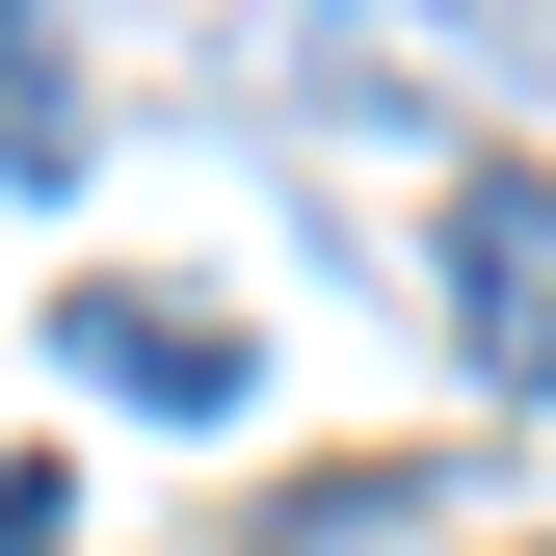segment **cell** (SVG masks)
Here are the masks:
<instances>
[{
	"label": "cell",
	"instance_id": "1",
	"mask_svg": "<svg viewBox=\"0 0 556 556\" xmlns=\"http://www.w3.org/2000/svg\"><path fill=\"white\" fill-rule=\"evenodd\" d=\"M451 344H477V397H556V186L530 160H451Z\"/></svg>",
	"mask_w": 556,
	"mask_h": 556
},
{
	"label": "cell",
	"instance_id": "2",
	"mask_svg": "<svg viewBox=\"0 0 556 556\" xmlns=\"http://www.w3.org/2000/svg\"><path fill=\"white\" fill-rule=\"evenodd\" d=\"M53 344H80V371H106V397H132V425H213V397H239V371H265V344H239V318H213V292H53Z\"/></svg>",
	"mask_w": 556,
	"mask_h": 556
},
{
	"label": "cell",
	"instance_id": "3",
	"mask_svg": "<svg viewBox=\"0 0 556 556\" xmlns=\"http://www.w3.org/2000/svg\"><path fill=\"white\" fill-rule=\"evenodd\" d=\"M0 556H80V477H0Z\"/></svg>",
	"mask_w": 556,
	"mask_h": 556
},
{
	"label": "cell",
	"instance_id": "4",
	"mask_svg": "<svg viewBox=\"0 0 556 556\" xmlns=\"http://www.w3.org/2000/svg\"><path fill=\"white\" fill-rule=\"evenodd\" d=\"M0 106H27V0H0Z\"/></svg>",
	"mask_w": 556,
	"mask_h": 556
}]
</instances>
